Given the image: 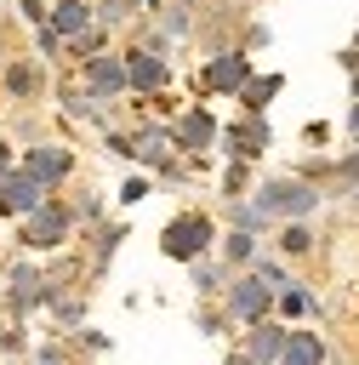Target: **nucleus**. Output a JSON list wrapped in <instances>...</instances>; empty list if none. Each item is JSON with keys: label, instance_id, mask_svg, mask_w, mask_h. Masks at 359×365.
Returning <instances> with one entry per match:
<instances>
[{"label": "nucleus", "instance_id": "9b49d317", "mask_svg": "<svg viewBox=\"0 0 359 365\" xmlns=\"http://www.w3.org/2000/svg\"><path fill=\"white\" fill-rule=\"evenodd\" d=\"M80 23H85V11H80V0H63V6H57V29H63V34H74Z\"/></svg>", "mask_w": 359, "mask_h": 365}, {"label": "nucleus", "instance_id": "1a4fd4ad", "mask_svg": "<svg viewBox=\"0 0 359 365\" xmlns=\"http://www.w3.org/2000/svg\"><path fill=\"white\" fill-rule=\"evenodd\" d=\"M131 80H137V86H142V91H154V86H160V80H165V68H160V63H154V57H131Z\"/></svg>", "mask_w": 359, "mask_h": 365}, {"label": "nucleus", "instance_id": "f257e3e1", "mask_svg": "<svg viewBox=\"0 0 359 365\" xmlns=\"http://www.w3.org/2000/svg\"><path fill=\"white\" fill-rule=\"evenodd\" d=\"M211 245V222L205 217H177L171 228H165V257H194V251H205Z\"/></svg>", "mask_w": 359, "mask_h": 365}, {"label": "nucleus", "instance_id": "0eeeda50", "mask_svg": "<svg viewBox=\"0 0 359 365\" xmlns=\"http://www.w3.org/2000/svg\"><path fill=\"white\" fill-rule=\"evenodd\" d=\"M262 308H268V291H262V285H256V279H251V285H239V291H234V314H239V319H256V314H262Z\"/></svg>", "mask_w": 359, "mask_h": 365}, {"label": "nucleus", "instance_id": "f03ea898", "mask_svg": "<svg viewBox=\"0 0 359 365\" xmlns=\"http://www.w3.org/2000/svg\"><path fill=\"white\" fill-rule=\"evenodd\" d=\"M34 205H40V182H34L28 171H23V177H0V211H6V217H17V211L28 217Z\"/></svg>", "mask_w": 359, "mask_h": 365}, {"label": "nucleus", "instance_id": "6e6552de", "mask_svg": "<svg viewBox=\"0 0 359 365\" xmlns=\"http://www.w3.org/2000/svg\"><path fill=\"white\" fill-rule=\"evenodd\" d=\"M120 86H125V68H120V63H91V91L108 97V91H120Z\"/></svg>", "mask_w": 359, "mask_h": 365}, {"label": "nucleus", "instance_id": "7ed1b4c3", "mask_svg": "<svg viewBox=\"0 0 359 365\" xmlns=\"http://www.w3.org/2000/svg\"><path fill=\"white\" fill-rule=\"evenodd\" d=\"M63 228H68V217H63V211H34L23 234H28L34 245H57V240H63Z\"/></svg>", "mask_w": 359, "mask_h": 365}, {"label": "nucleus", "instance_id": "20e7f679", "mask_svg": "<svg viewBox=\"0 0 359 365\" xmlns=\"http://www.w3.org/2000/svg\"><path fill=\"white\" fill-rule=\"evenodd\" d=\"M279 354H285V365H319V359H325L319 336H308V331H302V336H285V348H279Z\"/></svg>", "mask_w": 359, "mask_h": 365}, {"label": "nucleus", "instance_id": "39448f33", "mask_svg": "<svg viewBox=\"0 0 359 365\" xmlns=\"http://www.w3.org/2000/svg\"><path fill=\"white\" fill-rule=\"evenodd\" d=\"M63 171H68V154H51V148L46 154H28V177L34 182H57Z\"/></svg>", "mask_w": 359, "mask_h": 365}, {"label": "nucleus", "instance_id": "4468645a", "mask_svg": "<svg viewBox=\"0 0 359 365\" xmlns=\"http://www.w3.org/2000/svg\"><path fill=\"white\" fill-rule=\"evenodd\" d=\"M0 165H6V160H0Z\"/></svg>", "mask_w": 359, "mask_h": 365}, {"label": "nucleus", "instance_id": "423d86ee", "mask_svg": "<svg viewBox=\"0 0 359 365\" xmlns=\"http://www.w3.org/2000/svg\"><path fill=\"white\" fill-rule=\"evenodd\" d=\"M239 80H245V63H239V57H222V63L205 68V86H217V91H228V86H239Z\"/></svg>", "mask_w": 359, "mask_h": 365}, {"label": "nucleus", "instance_id": "ddd939ff", "mask_svg": "<svg viewBox=\"0 0 359 365\" xmlns=\"http://www.w3.org/2000/svg\"><path fill=\"white\" fill-rule=\"evenodd\" d=\"M279 308H285V314H308V297H302V291H285Z\"/></svg>", "mask_w": 359, "mask_h": 365}, {"label": "nucleus", "instance_id": "9d476101", "mask_svg": "<svg viewBox=\"0 0 359 365\" xmlns=\"http://www.w3.org/2000/svg\"><path fill=\"white\" fill-rule=\"evenodd\" d=\"M182 143H188V148L211 143V120H205V114H188V120H182Z\"/></svg>", "mask_w": 359, "mask_h": 365}, {"label": "nucleus", "instance_id": "f8f14e48", "mask_svg": "<svg viewBox=\"0 0 359 365\" xmlns=\"http://www.w3.org/2000/svg\"><path fill=\"white\" fill-rule=\"evenodd\" d=\"M274 86H279V80H256V86H239V91H245V103H251V108H262V103L274 97Z\"/></svg>", "mask_w": 359, "mask_h": 365}]
</instances>
